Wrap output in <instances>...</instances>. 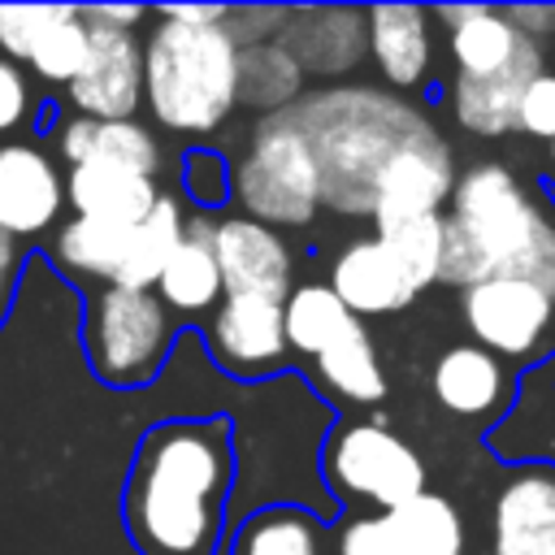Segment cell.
<instances>
[{
    "label": "cell",
    "mask_w": 555,
    "mask_h": 555,
    "mask_svg": "<svg viewBox=\"0 0 555 555\" xmlns=\"http://www.w3.org/2000/svg\"><path fill=\"white\" fill-rule=\"evenodd\" d=\"M486 278H529L555 295V217L499 160L460 173L442 212L438 282L464 291Z\"/></svg>",
    "instance_id": "7a4b0ae2"
},
{
    "label": "cell",
    "mask_w": 555,
    "mask_h": 555,
    "mask_svg": "<svg viewBox=\"0 0 555 555\" xmlns=\"http://www.w3.org/2000/svg\"><path fill=\"white\" fill-rule=\"evenodd\" d=\"M156 178L134 173L126 165H108V160H87L74 165L65 178V199L78 217L91 221H108V225H139L152 204H156Z\"/></svg>",
    "instance_id": "ac0fdd59"
},
{
    "label": "cell",
    "mask_w": 555,
    "mask_h": 555,
    "mask_svg": "<svg viewBox=\"0 0 555 555\" xmlns=\"http://www.w3.org/2000/svg\"><path fill=\"white\" fill-rule=\"evenodd\" d=\"M299 91V65L286 48H251L238 52V100L256 108H282Z\"/></svg>",
    "instance_id": "f546056e"
},
{
    "label": "cell",
    "mask_w": 555,
    "mask_h": 555,
    "mask_svg": "<svg viewBox=\"0 0 555 555\" xmlns=\"http://www.w3.org/2000/svg\"><path fill=\"white\" fill-rule=\"evenodd\" d=\"M230 555H330V533L308 507L278 503L238 525Z\"/></svg>",
    "instance_id": "cb8c5ba5"
},
{
    "label": "cell",
    "mask_w": 555,
    "mask_h": 555,
    "mask_svg": "<svg viewBox=\"0 0 555 555\" xmlns=\"http://www.w3.org/2000/svg\"><path fill=\"white\" fill-rule=\"evenodd\" d=\"M143 104L165 130L204 134L238 104V43L225 22H169L143 43Z\"/></svg>",
    "instance_id": "277c9868"
},
{
    "label": "cell",
    "mask_w": 555,
    "mask_h": 555,
    "mask_svg": "<svg viewBox=\"0 0 555 555\" xmlns=\"http://www.w3.org/2000/svg\"><path fill=\"white\" fill-rule=\"evenodd\" d=\"M212 256L225 295H264L278 304L291 295V251L278 230L251 217H221L212 221Z\"/></svg>",
    "instance_id": "5bb4252c"
},
{
    "label": "cell",
    "mask_w": 555,
    "mask_h": 555,
    "mask_svg": "<svg viewBox=\"0 0 555 555\" xmlns=\"http://www.w3.org/2000/svg\"><path fill=\"white\" fill-rule=\"evenodd\" d=\"M178 178H182V191L199 208H221L234 195V178H230L225 156L208 152V147H186L182 160H178Z\"/></svg>",
    "instance_id": "d6a6232c"
},
{
    "label": "cell",
    "mask_w": 555,
    "mask_h": 555,
    "mask_svg": "<svg viewBox=\"0 0 555 555\" xmlns=\"http://www.w3.org/2000/svg\"><path fill=\"white\" fill-rule=\"evenodd\" d=\"M87 22H95V26H108V30H130L134 22H143V9H108V4H95V9H78Z\"/></svg>",
    "instance_id": "8d00e7d4"
},
{
    "label": "cell",
    "mask_w": 555,
    "mask_h": 555,
    "mask_svg": "<svg viewBox=\"0 0 555 555\" xmlns=\"http://www.w3.org/2000/svg\"><path fill=\"white\" fill-rule=\"evenodd\" d=\"M61 156L74 165L87 160H108V165H126L134 173L156 178L160 169V147L156 139L130 117V121H95V117H69L61 126Z\"/></svg>",
    "instance_id": "7402d4cb"
},
{
    "label": "cell",
    "mask_w": 555,
    "mask_h": 555,
    "mask_svg": "<svg viewBox=\"0 0 555 555\" xmlns=\"http://www.w3.org/2000/svg\"><path fill=\"white\" fill-rule=\"evenodd\" d=\"M321 473L343 499L377 512L425 494V460L386 421H343L321 451Z\"/></svg>",
    "instance_id": "52a82bcc"
},
{
    "label": "cell",
    "mask_w": 555,
    "mask_h": 555,
    "mask_svg": "<svg viewBox=\"0 0 555 555\" xmlns=\"http://www.w3.org/2000/svg\"><path fill=\"white\" fill-rule=\"evenodd\" d=\"M282 325H286V347L312 360L360 321L343 308V299L325 282H304L291 286V295L282 299Z\"/></svg>",
    "instance_id": "83f0119b"
},
{
    "label": "cell",
    "mask_w": 555,
    "mask_h": 555,
    "mask_svg": "<svg viewBox=\"0 0 555 555\" xmlns=\"http://www.w3.org/2000/svg\"><path fill=\"white\" fill-rule=\"evenodd\" d=\"M30 113V87H26V74L17 69V61L0 56V134L17 130Z\"/></svg>",
    "instance_id": "e575fe53"
},
{
    "label": "cell",
    "mask_w": 555,
    "mask_h": 555,
    "mask_svg": "<svg viewBox=\"0 0 555 555\" xmlns=\"http://www.w3.org/2000/svg\"><path fill=\"white\" fill-rule=\"evenodd\" d=\"M460 317L477 347L503 356H525L542 343L555 317V295L542 291L529 278H486L477 286H464Z\"/></svg>",
    "instance_id": "9c48e42d"
},
{
    "label": "cell",
    "mask_w": 555,
    "mask_h": 555,
    "mask_svg": "<svg viewBox=\"0 0 555 555\" xmlns=\"http://www.w3.org/2000/svg\"><path fill=\"white\" fill-rule=\"evenodd\" d=\"M334 555H464V520L447 494L425 490L395 512L347 520Z\"/></svg>",
    "instance_id": "ba28073f"
},
{
    "label": "cell",
    "mask_w": 555,
    "mask_h": 555,
    "mask_svg": "<svg viewBox=\"0 0 555 555\" xmlns=\"http://www.w3.org/2000/svg\"><path fill=\"white\" fill-rule=\"evenodd\" d=\"M17 264H22V247L13 238L0 234V321L13 304V286H17Z\"/></svg>",
    "instance_id": "d590c367"
},
{
    "label": "cell",
    "mask_w": 555,
    "mask_h": 555,
    "mask_svg": "<svg viewBox=\"0 0 555 555\" xmlns=\"http://www.w3.org/2000/svg\"><path fill=\"white\" fill-rule=\"evenodd\" d=\"M542 69V56L520 61L494 78H455L451 82V113L464 130L499 139L507 130H516V100L525 91V82Z\"/></svg>",
    "instance_id": "603a6c76"
},
{
    "label": "cell",
    "mask_w": 555,
    "mask_h": 555,
    "mask_svg": "<svg viewBox=\"0 0 555 555\" xmlns=\"http://www.w3.org/2000/svg\"><path fill=\"white\" fill-rule=\"evenodd\" d=\"M507 369L494 351L477 347V343H460V347H447L438 360H434V373H429V390L434 399L455 412V416H486L494 412L503 399H507Z\"/></svg>",
    "instance_id": "ffe728a7"
},
{
    "label": "cell",
    "mask_w": 555,
    "mask_h": 555,
    "mask_svg": "<svg viewBox=\"0 0 555 555\" xmlns=\"http://www.w3.org/2000/svg\"><path fill=\"white\" fill-rule=\"evenodd\" d=\"M291 117L312 143L321 169V199L343 212H369L373 186L390 156L416 134L434 130L421 113L369 87L308 95L291 108Z\"/></svg>",
    "instance_id": "3957f363"
},
{
    "label": "cell",
    "mask_w": 555,
    "mask_h": 555,
    "mask_svg": "<svg viewBox=\"0 0 555 555\" xmlns=\"http://www.w3.org/2000/svg\"><path fill=\"white\" fill-rule=\"evenodd\" d=\"M173 343V321L152 291L100 286L82 312V351L91 373L113 390L147 386Z\"/></svg>",
    "instance_id": "5b68a950"
},
{
    "label": "cell",
    "mask_w": 555,
    "mask_h": 555,
    "mask_svg": "<svg viewBox=\"0 0 555 555\" xmlns=\"http://www.w3.org/2000/svg\"><path fill=\"white\" fill-rule=\"evenodd\" d=\"M455 186V165L447 143L438 139V130L416 134L412 143H403L390 165L382 169L377 186H373V221H390V217H416V212H442V199H451Z\"/></svg>",
    "instance_id": "4fadbf2b"
},
{
    "label": "cell",
    "mask_w": 555,
    "mask_h": 555,
    "mask_svg": "<svg viewBox=\"0 0 555 555\" xmlns=\"http://www.w3.org/2000/svg\"><path fill=\"white\" fill-rule=\"evenodd\" d=\"M494 555H555V464L512 468L490 503Z\"/></svg>",
    "instance_id": "7c38bea8"
},
{
    "label": "cell",
    "mask_w": 555,
    "mask_h": 555,
    "mask_svg": "<svg viewBox=\"0 0 555 555\" xmlns=\"http://www.w3.org/2000/svg\"><path fill=\"white\" fill-rule=\"evenodd\" d=\"M65 204V178L35 143H0V234H43Z\"/></svg>",
    "instance_id": "9a60e30c"
},
{
    "label": "cell",
    "mask_w": 555,
    "mask_h": 555,
    "mask_svg": "<svg viewBox=\"0 0 555 555\" xmlns=\"http://www.w3.org/2000/svg\"><path fill=\"white\" fill-rule=\"evenodd\" d=\"M87 22V17H82ZM87 61L69 82V104L78 117L95 121H130L143 104V48L130 30H108L87 22Z\"/></svg>",
    "instance_id": "8fae6325"
},
{
    "label": "cell",
    "mask_w": 555,
    "mask_h": 555,
    "mask_svg": "<svg viewBox=\"0 0 555 555\" xmlns=\"http://www.w3.org/2000/svg\"><path fill=\"white\" fill-rule=\"evenodd\" d=\"M69 13V4H0V48L9 52V61H26L35 43Z\"/></svg>",
    "instance_id": "1f68e13d"
},
{
    "label": "cell",
    "mask_w": 555,
    "mask_h": 555,
    "mask_svg": "<svg viewBox=\"0 0 555 555\" xmlns=\"http://www.w3.org/2000/svg\"><path fill=\"white\" fill-rule=\"evenodd\" d=\"M87 43H91L87 22H82V13L74 9L65 22H56V26L35 43V52H30L26 61L35 65V74H39L43 82H61V87H69V82L78 78L82 61H87Z\"/></svg>",
    "instance_id": "4dcf8cb0"
},
{
    "label": "cell",
    "mask_w": 555,
    "mask_h": 555,
    "mask_svg": "<svg viewBox=\"0 0 555 555\" xmlns=\"http://www.w3.org/2000/svg\"><path fill=\"white\" fill-rule=\"evenodd\" d=\"M186 234V217H182V204L173 195H156L152 212L130 230V251H126V264L117 273L113 286H130V291H152L156 278L165 273L169 256L178 251Z\"/></svg>",
    "instance_id": "4316f807"
},
{
    "label": "cell",
    "mask_w": 555,
    "mask_h": 555,
    "mask_svg": "<svg viewBox=\"0 0 555 555\" xmlns=\"http://www.w3.org/2000/svg\"><path fill=\"white\" fill-rule=\"evenodd\" d=\"M343 308L360 321L364 317H382V312H399L412 304L416 286L403 278V269L390 260V251L377 238H356L334 256L330 282H325Z\"/></svg>",
    "instance_id": "e0dca14e"
},
{
    "label": "cell",
    "mask_w": 555,
    "mask_h": 555,
    "mask_svg": "<svg viewBox=\"0 0 555 555\" xmlns=\"http://www.w3.org/2000/svg\"><path fill=\"white\" fill-rule=\"evenodd\" d=\"M152 295L165 304V312H182V317H212V308L225 299L221 286V269L212 256V221L208 217H191L186 234L178 243V251L169 256L165 273L156 278Z\"/></svg>",
    "instance_id": "d6986e66"
},
{
    "label": "cell",
    "mask_w": 555,
    "mask_h": 555,
    "mask_svg": "<svg viewBox=\"0 0 555 555\" xmlns=\"http://www.w3.org/2000/svg\"><path fill=\"white\" fill-rule=\"evenodd\" d=\"M234 195L260 225H308L321 208V169L308 134L291 113H273L251 134L247 156L238 160Z\"/></svg>",
    "instance_id": "8992f818"
},
{
    "label": "cell",
    "mask_w": 555,
    "mask_h": 555,
    "mask_svg": "<svg viewBox=\"0 0 555 555\" xmlns=\"http://www.w3.org/2000/svg\"><path fill=\"white\" fill-rule=\"evenodd\" d=\"M546 169H551V182H555V139H551V147H546Z\"/></svg>",
    "instance_id": "74e56055"
},
{
    "label": "cell",
    "mask_w": 555,
    "mask_h": 555,
    "mask_svg": "<svg viewBox=\"0 0 555 555\" xmlns=\"http://www.w3.org/2000/svg\"><path fill=\"white\" fill-rule=\"evenodd\" d=\"M516 130L533 134V139H555V69H538L520 100H516Z\"/></svg>",
    "instance_id": "836d02e7"
},
{
    "label": "cell",
    "mask_w": 555,
    "mask_h": 555,
    "mask_svg": "<svg viewBox=\"0 0 555 555\" xmlns=\"http://www.w3.org/2000/svg\"><path fill=\"white\" fill-rule=\"evenodd\" d=\"M130 230L134 225H108V221H91V217H74L61 225L52 256L65 273L74 278H95L100 286H113L126 251H130Z\"/></svg>",
    "instance_id": "484cf974"
},
{
    "label": "cell",
    "mask_w": 555,
    "mask_h": 555,
    "mask_svg": "<svg viewBox=\"0 0 555 555\" xmlns=\"http://www.w3.org/2000/svg\"><path fill=\"white\" fill-rule=\"evenodd\" d=\"M373 238L390 251V260L403 269V278L421 291L429 282H438V264H442V212H416V217H390V221H373Z\"/></svg>",
    "instance_id": "f1b7e54d"
},
{
    "label": "cell",
    "mask_w": 555,
    "mask_h": 555,
    "mask_svg": "<svg viewBox=\"0 0 555 555\" xmlns=\"http://www.w3.org/2000/svg\"><path fill=\"white\" fill-rule=\"evenodd\" d=\"M442 22H451V61H455V78H494L520 61L542 56L538 43L507 22V13L486 9V4H468V9H438Z\"/></svg>",
    "instance_id": "2e32d148"
},
{
    "label": "cell",
    "mask_w": 555,
    "mask_h": 555,
    "mask_svg": "<svg viewBox=\"0 0 555 555\" xmlns=\"http://www.w3.org/2000/svg\"><path fill=\"white\" fill-rule=\"evenodd\" d=\"M312 373L325 390H334L347 403H382L386 399V373L377 360V347L364 325H351L338 343L312 356Z\"/></svg>",
    "instance_id": "d4e9b609"
},
{
    "label": "cell",
    "mask_w": 555,
    "mask_h": 555,
    "mask_svg": "<svg viewBox=\"0 0 555 555\" xmlns=\"http://www.w3.org/2000/svg\"><path fill=\"white\" fill-rule=\"evenodd\" d=\"M234 481L230 421H160L139 438L121 516L143 555H212Z\"/></svg>",
    "instance_id": "6da1fadb"
},
{
    "label": "cell",
    "mask_w": 555,
    "mask_h": 555,
    "mask_svg": "<svg viewBox=\"0 0 555 555\" xmlns=\"http://www.w3.org/2000/svg\"><path fill=\"white\" fill-rule=\"evenodd\" d=\"M208 351L238 382H256L286 364L282 304L264 295H225L208 317Z\"/></svg>",
    "instance_id": "30bf717a"
},
{
    "label": "cell",
    "mask_w": 555,
    "mask_h": 555,
    "mask_svg": "<svg viewBox=\"0 0 555 555\" xmlns=\"http://www.w3.org/2000/svg\"><path fill=\"white\" fill-rule=\"evenodd\" d=\"M369 52L386 82L421 87L429 78V13L416 4L369 9Z\"/></svg>",
    "instance_id": "44dd1931"
}]
</instances>
